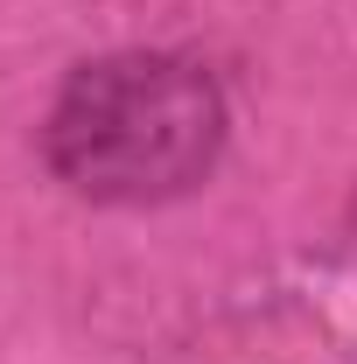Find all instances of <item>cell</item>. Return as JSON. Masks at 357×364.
<instances>
[{"label": "cell", "mask_w": 357, "mask_h": 364, "mask_svg": "<svg viewBox=\"0 0 357 364\" xmlns=\"http://www.w3.org/2000/svg\"><path fill=\"white\" fill-rule=\"evenodd\" d=\"M224 98L203 63L169 49H119L78 63L43 119L56 182L91 203H169L218 168Z\"/></svg>", "instance_id": "cell-1"}]
</instances>
